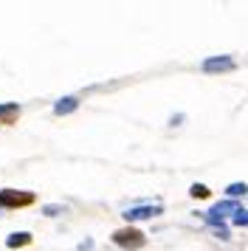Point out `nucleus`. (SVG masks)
<instances>
[{
	"instance_id": "f8f14e48",
	"label": "nucleus",
	"mask_w": 248,
	"mask_h": 251,
	"mask_svg": "<svg viewBox=\"0 0 248 251\" xmlns=\"http://www.w3.org/2000/svg\"><path fill=\"white\" fill-rule=\"evenodd\" d=\"M43 212H45V215H48V217H51V215H59V212H62V209H59V206H45Z\"/></svg>"
},
{
	"instance_id": "f03ea898",
	"label": "nucleus",
	"mask_w": 248,
	"mask_h": 251,
	"mask_svg": "<svg viewBox=\"0 0 248 251\" xmlns=\"http://www.w3.org/2000/svg\"><path fill=\"white\" fill-rule=\"evenodd\" d=\"M34 203V192H23V189H3L0 192V209H23V206Z\"/></svg>"
},
{
	"instance_id": "f257e3e1",
	"label": "nucleus",
	"mask_w": 248,
	"mask_h": 251,
	"mask_svg": "<svg viewBox=\"0 0 248 251\" xmlns=\"http://www.w3.org/2000/svg\"><path fill=\"white\" fill-rule=\"evenodd\" d=\"M110 240L119 246V249H127V251H135V249H141L147 243L144 237V231L141 228H135V226H127V228H116L110 234Z\"/></svg>"
},
{
	"instance_id": "9d476101",
	"label": "nucleus",
	"mask_w": 248,
	"mask_h": 251,
	"mask_svg": "<svg viewBox=\"0 0 248 251\" xmlns=\"http://www.w3.org/2000/svg\"><path fill=\"white\" fill-rule=\"evenodd\" d=\"M192 198H198V201H203V198H209V186H203V183H192Z\"/></svg>"
},
{
	"instance_id": "423d86ee",
	"label": "nucleus",
	"mask_w": 248,
	"mask_h": 251,
	"mask_svg": "<svg viewBox=\"0 0 248 251\" xmlns=\"http://www.w3.org/2000/svg\"><path fill=\"white\" fill-rule=\"evenodd\" d=\"M240 209H243V206L237 203V201H228V198H225V201H220V203H214L212 209H209V215H214V217L223 220V217H234Z\"/></svg>"
},
{
	"instance_id": "20e7f679",
	"label": "nucleus",
	"mask_w": 248,
	"mask_h": 251,
	"mask_svg": "<svg viewBox=\"0 0 248 251\" xmlns=\"http://www.w3.org/2000/svg\"><path fill=\"white\" fill-rule=\"evenodd\" d=\"M203 74H225V71H234L237 68V62L228 54H217V57H209V59H203Z\"/></svg>"
},
{
	"instance_id": "7ed1b4c3",
	"label": "nucleus",
	"mask_w": 248,
	"mask_h": 251,
	"mask_svg": "<svg viewBox=\"0 0 248 251\" xmlns=\"http://www.w3.org/2000/svg\"><path fill=\"white\" fill-rule=\"evenodd\" d=\"M161 212H164V206H158V203H144V206H133V209L122 212V217L127 220V223H138V220H152V217H158Z\"/></svg>"
},
{
	"instance_id": "39448f33",
	"label": "nucleus",
	"mask_w": 248,
	"mask_h": 251,
	"mask_svg": "<svg viewBox=\"0 0 248 251\" xmlns=\"http://www.w3.org/2000/svg\"><path fill=\"white\" fill-rule=\"evenodd\" d=\"M51 110H54V116H71V113H76V110H79V96H59Z\"/></svg>"
},
{
	"instance_id": "9b49d317",
	"label": "nucleus",
	"mask_w": 248,
	"mask_h": 251,
	"mask_svg": "<svg viewBox=\"0 0 248 251\" xmlns=\"http://www.w3.org/2000/svg\"><path fill=\"white\" fill-rule=\"evenodd\" d=\"M231 220H234V226H248V209H240Z\"/></svg>"
},
{
	"instance_id": "6e6552de",
	"label": "nucleus",
	"mask_w": 248,
	"mask_h": 251,
	"mask_svg": "<svg viewBox=\"0 0 248 251\" xmlns=\"http://www.w3.org/2000/svg\"><path fill=\"white\" fill-rule=\"evenodd\" d=\"M28 243H31V234H28V231H11L9 237H6V249L17 251V249H23V246H28Z\"/></svg>"
},
{
	"instance_id": "1a4fd4ad",
	"label": "nucleus",
	"mask_w": 248,
	"mask_h": 251,
	"mask_svg": "<svg viewBox=\"0 0 248 251\" xmlns=\"http://www.w3.org/2000/svg\"><path fill=\"white\" fill-rule=\"evenodd\" d=\"M240 195H248V183L246 181H234V183L225 186V198H228V201H237Z\"/></svg>"
},
{
	"instance_id": "0eeeda50",
	"label": "nucleus",
	"mask_w": 248,
	"mask_h": 251,
	"mask_svg": "<svg viewBox=\"0 0 248 251\" xmlns=\"http://www.w3.org/2000/svg\"><path fill=\"white\" fill-rule=\"evenodd\" d=\"M17 119H20V104L0 102V125H14Z\"/></svg>"
}]
</instances>
